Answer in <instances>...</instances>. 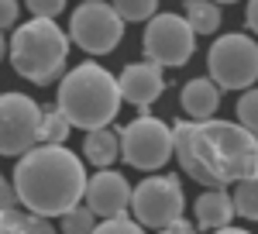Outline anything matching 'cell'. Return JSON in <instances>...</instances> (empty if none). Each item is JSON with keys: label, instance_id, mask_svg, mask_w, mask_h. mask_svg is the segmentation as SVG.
I'll use <instances>...</instances> for the list:
<instances>
[{"label": "cell", "instance_id": "6da1fadb", "mask_svg": "<svg viewBox=\"0 0 258 234\" xmlns=\"http://www.w3.org/2000/svg\"><path fill=\"white\" fill-rule=\"evenodd\" d=\"M172 131L179 165L200 186L224 190L258 176V138L234 121H179Z\"/></svg>", "mask_w": 258, "mask_h": 234}, {"label": "cell", "instance_id": "7a4b0ae2", "mask_svg": "<svg viewBox=\"0 0 258 234\" xmlns=\"http://www.w3.org/2000/svg\"><path fill=\"white\" fill-rule=\"evenodd\" d=\"M21 196V207L35 217H66L86 200L90 176L76 152L66 145H38L21 158L11 176Z\"/></svg>", "mask_w": 258, "mask_h": 234}, {"label": "cell", "instance_id": "3957f363", "mask_svg": "<svg viewBox=\"0 0 258 234\" xmlns=\"http://www.w3.org/2000/svg\"><path fill=\"white\" fill-rule=\"evenodd\" d=\"M120 86L117 76H110L97 62H83L76 69H69L59 79V107L69 117L73 128L83 131H103L114 124V117L120 110Z\"/></svg>", "mask_w": 258, "mask_h": 234}, {"label": "cell", "instance_id": "277c9868", "mask_svg": "<svg viewBox=\"0 0 258 234\" xmlns=\"http://www.w3.org/2000/svg\"><path fill=\"white\" fill-rule=\"evenodd\" d=\"M69 35L55 21H24L7 38V58L21 79H31L35 86H48L66 69L69 58Z\"/></svg>", "mask_w": 258, "mask_h": 234}, {"label": "cell", "instance_id": "5b68a950", "mask_svg": "<svg viewBox=\"0 0 258 234\" xmlns=\"http://www.w3.org/2000/svg\"><path fill=\"white\" fill-rule=\"evenodd\" d=\"M207 69L210 79L217 83L220 90H255L258 83V41L248 35H220L210 45V55H207Z\"/></svg>", "mask_w": 258, "mask_h": 234}, {"label": "cell", "instance_id": "8992f818", "mask_svg": "<svg viewBox=\"0 0 258 234\" xmlns=\"http://www.w3.org/2000/svg\"><path fill=\"white\" fill-rule=\"evenodd\" d=\"M176 155V131L159 117H135L120 128V158L141 172H155Z\"/></svg>", "mask_w": 258, "mask_h": 234}, {"label": "cell", "instance_id": "52a82bcc", "mask_svg": "<svg viewBox=\"0 0 258 234\" xmlns=\"http://www.w3.org/2000/svg\"><path fill=\"white\" fill-rule=\"evenodd\" d=\"M45 110L24 93H4L0 100V152L7 158H24L41 145Z\"/></svg>", "mask_w": 258, "mask_h": 234}, {"label": "cell", "instance_id": "ba28073f", "mask_svg": "<svg viewBox=\"0 0 258 234\" xmlns=\"http://www.w3.org/2000/svg\"><path fill=\"white\" fill-rule=\"evenodd\" d=\"M182 207H186V196L176 176H148L135 186L131 214L141 227H152L155 234L182 220Z\"/></svg>", "mask_w": 258, "mask_h": 234}, {"label": "cell", "instance_id": "9c48e42d", "mask_svg": "<svg viewBox=\"0 0 258 234\" xmlns=\"http://www.w3.org/2000/svg\"><path fill=\"white\" fill-rule=\"evenodd\" d=\"M145 55L162 69H179L197 52V31L182 14H159L145 24Z\"/></svg>", "mask_w": 258, "mask_h": 234}, {"label": "cell", "instance_id": "30bf717a", "mask_svg": "<svg viewBox=\"0 0 258 234\" xmlns=\"http://www.w3.org/2000/svg\"><path fill=\"white\" fill-rule=\"evenodd\" d=\"M69 38L90 55H107L114 52L124 38V21L114 11V4L103 0H86L69 18Z\"/></svg>", "mask_w": 258, "mask_h": 234}, {"label": "cell", "instance_id": "8fae6325", "mask_svg": "<svg viewBox=\"0 0 258 234\" xmlns=\"http://www.w3.org/2000/svg\"><path fill=\"white\" fill-rule=\"evenodd\" d=\"M135 200V190L127 186V179L114 169H103V172L90 176V186H86V207L103 220H117L127 214Z\"/></svg>", "mask_w": 258, "mask_h": 234}, {"label": "cell", "instance_id": "7c38bea8", "mask_svg": "<svg viewBox=\"0 0 258 234\" xmlns=\"http://www.w3.org/2000/svg\"><path fill=\"white\" fill-rule=\"evenodd\" d=\"M120 97L127 100L131 107H138L141 117H148V107L165 93V76H162V66L155 62H131L124 73L117 76Z\"/></svg>", "mask_w": 258, "mask_h": 234}, {"label": "cell", "instance_id": "4fadbf2b", "mask_svg": "<svg viewBox=\"0 0 258 234\" xmlns=\"http://www.w3.org/2000/svg\"><path fill=\"white\" fill-rule=\"evenodd\" d=\"M193 214H197V227L207 234H217L224 227H231V220H234V196L227 193V190H207V193L197 196V203H193Z\"/></svg>", "mask_w": 258, "mask_h": 234}, {"label": "cell", "instance_id": "5bb4252c", "mask_svg": "<svg viewBox=\"0 0 258 234\" xmlns=\"http://www.w3.org/2000/svg\"><path fill=\"white\" fill-rule=\"evenodd\" d=\"M179 103H182V110L189 121H214L220 107V86L214 83L210 76H200V79H189L186 86H182V93H179Z\"/></svg>", "mask_w": 258, "mask_h": 234}, {"label": "cell", "instance_id": "9a60e30c", "mask_svg": "<svg viewBox=\"0 0 258 234\" xmlns=\"http://www.w3.org/2000/svg\"><path fill=\"white\" fill-rule=\"evenodd\" d=\"M120 155V131H110V128H103V131H90L86 141H83V158L90 162V165H97L100 172L103 169H110Z\"/></svg>", "mask_w": 258, "mask_h": 234}, {"label": "cell", "instance_id": "2e32d148", "mask_svg": "<svg viewBox=\"0 0 258 234\" xmlns=\"http://www.w3.org/2000/svg\"><path fill=\"white\" fill-rule=\"evenodd\" d=\"M182 18L189 21V28L197 31V35H214L220 28V7L217 4H207V0H189L186 4V14Z\"/></svg>", "mask_w": 258, "mask_h": 234}, {"label": "cell", "instance_id": "e0dca14e", "mask_svg": "<svg viewBox=\"0 0 258 234\" xmlns=\"http://www.w3.org/2000/svg\"><path fill=\"white\" fill-rule=\"evenodd\" d=\"M0 234H55V227L35 214H21V210H7L0 217Z\"/></svg>", "mask_w": 258, "mask_h": 234}, {"label": "cell", "instance_id": "ac0fdd59", "mask_svg": "<svg viewBox=\"0 0 258 234\" xmlns=\"http://www.w3.org/2000/svg\"><path fill=\"white\" fill-rule=\"evenodd\" d=\"M69 117L62 114L59 107H48L45 110V121H41V145H62L69 138Z\"/></svg>", "mask_w": 258, "mask_h": 234}, {"label": "cell", "instance_id": "d6986e66", "mask_svg": "<svg viewBox=\"0 0 258 234\" xmlns=\"http://www.w3.org/2000/svg\"><path fill=\"white\" fill-rule=\"evenodd\" d=\"M231 196H234V210H238L241 217L258 220V176H251V179L238 183Z\"/></svg>", "mask_w": 258, "mask_h": 234}, {"label": "cell", "instance_id": "ffe728a7", "mask_svg": "<svg viewBox=\"0 0 258 234\" xmlns=\"http://www.w3.org/2000/svg\"><path fill=\"white\" fill-rule=\"evenodd\" d=\"M114 11L120 14L124 24H127V21H152V18H159V4H155V0H117Z\"/></svg>", "mask_w": 258, "mask_h": 234}, {"label": "cell", "instance_id": "44dd1931", "mask_svg": "<svg viewBox=\"0 0 258 234\" xmlns=\"http://www.w3.org/2000/svg\"><path fill=\"white\" fill-rule=\"evenodd\" d=\"M100 224H97V214L86 207V203H80L76 210H69V214L62 217V231L66 234H93Z\"/></svg>", "mask_w": 258, "mask_h": 234}, {"label": "cell", "instance_id": "7402d4cb", "mask_svg": "<svg viewBox=\"0 0 258 234\" xmlns=\"http://www.w3.org/2000/svg\"><path fill=\"white\" fill-rule=\"evenodd\" d=\"M234 110H238V124L241 128H248V131L258 138V86L248 90V93H241Z\"/></svg>", "mask_w": 258, "mask_h": 234}, {"label": "cell", "instance_id": "603a6c76", "mask_svg": "<svg viewBox=\"0 0 258 234\" xmlns=\"http://www.w3.org/2000/svg\"><path fill=\"white\" fill-rule=\"evenodd\" d=\"M24 7H28V14H31V18H38V21H55L62 11H66V4H62V0H28Z\"/></svg>", "mask_w": 258, "mask_h": 234}, {"label": "cell", "instance_id": "cb8c5ba5", "mask_svg": "<svg viewBox=\"0 0 258 234\" xmlns=\"http://www.w3.org/2000/svg\"><path fill=\"white\" fill-rule=\"evenodd\" d=\"M93 234H145V227L131 217H117V220H103Z\"/></svg>", "mask_w": 258, "mask_h": 234}, {"label": "cell", "instance_id": "d4e9b609", "mask_svg": "<svg viewBox=\"0 0 258 234\" xmlns=\"http://www.w3.org/2000/svg\"><path fill=\"white\" fill-rule=\"evenodd\" d=\"M0 21H4V28H11V31L18 28V4H14V0H4V4H0Z\"/></svg>", "mask_w": 258, "mask_h": 234}, {"label": "cell", "instance_id": "484cf974", "mask_svg": "<svg viewBox=\"0 0 258 234\" xmlns=\"http://www.w3.org/2000/svg\"><path fill=\"white\" fill-rule=\"evenodd\" d=\"M244 21H248L251 35H258V0H251V4L244 7Z\"/></svg>", "mask_w": 258, "mask_h": 234}, {"label": "cell", "instance_id": "4316f807", "mask_svg": "<svg viewBox=\"0 0 258 234\" xmlns=\"http://www.w3.org/2000/svg\"><path fill=\"white\" fill-rule=\"evenodd\" d=\"M159 234H197V227H193V224H186V220H176V224H169V227L159 231Z\"/></svg>", "mask_w": 258, "mask_h": 234}, {"label": "cell", "instance_id": "83f0119b", "mask_svg": "<svg viewBox=\"0 0 258 234\" xmlns=\"http://www.w3.org/2000/svg\"><path fill=\"white\" fill-rule=\"evenodd\" d=\"M217 234H251V231H241V227H224V231H217Z\"/></svg>", "mask_w": 258, "mask_h": 234}]
</instances>
